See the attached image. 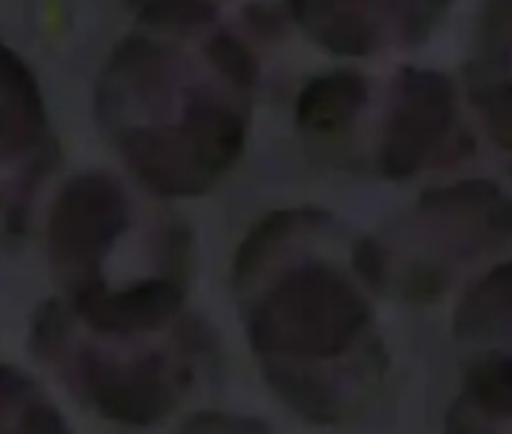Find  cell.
Wrapping results in <instances>:
<instances>
[{
  "label": "cell",
  "mask_w": 512,
  "mask_h": 434,
  "mask_svg": "<svg viewBox=\"0 0 512 434\" xmlns=\"http://www.w3.org/2000/svg\"><path fill=\"white\" fill-rule=\"evenodd\" d=\"M278 287L250 317L256 344L281 365V389L314 419L359 413L380 389L386 353L356 245L326 217L287 221Z\"/></svg>",
  "instance_id": "cell-1"
},
{
  "label": "cell",
  "mask_w": 512,
  "mask_h": 434,
  "mask_svg": "<svg viewBox=\"0 0 512 434\" xmlns=\"http://www.w3.org/2000/svg\"><path fill=\"white\" fill-rule=\"evenodd\" d=\"M512 248V199L494 181H455L419 202L380 236L356 245L368 287L407 302H440L497 266Z\"/></svg>",
  "instance_id": "cell-2"
},
{
  "label": "cell",
  "mask_w": 512,
  "mask_h": 434,
  "mask_svg": "<svg viewBox=\"0 0 512 434\" xmlns=\"http://www.w3.org/2000/svg\"><path fill=\"white\" fill-rule=\"evenodd\" d=\"M326 142L368 154L389 178L458 166L476 145L452 79L419 67H401L383 79L353 73Z\"/></svg>",
  "instance_id": "cell-3"
},
{
  "label": "cell",
  "mask_w": 512,
  "mask_h": 434,
  "mask_svg": "<svg viewBox=\"0 0 512 434\" xmlns=\"http://www.w3.org/2000/svg\"><path fill=\"white\" fill-rule=\"evenodd\" d=\"M452 0H299L317 43L347 58H395L431 40Z\"/></svg>",
  "instance_id": "cell-4"
},
{
  "label": "cell",
  "mask_w": 512,
  "mask_h": 434,
  "mask_svg": "<svg viewBox=\"0 0 512 434\" xmlns=\"http://www.w3.org/2000/svg\"><path fill=\"white\" fill-rule=\"evenodd\" d=\"M464 103L485 139L512 157V0H485L464 58Z\"/></svg>",
  "instance_id": "cell-5"
},
{
  "label": "cell",
  "mask_w": 512,
  "mask_h": 434,
  "mask_svg": "<svg viewBox=\"0 0 512 434\" xmlns=\"http://www.w3.org/2000/svg\"><path fill=\"white\" fill-rule=\"evenodd\" d=\"M443 434H512V356L479 353L473 359Z\"/></svg>",
  "instance_id": "cell-6"
},
{
  "label": "cell",
  "mask_w": 512,
  "mask_h": 434,
  "mask_svg": "<svg viewBox=\"0 0 512 434\" xmlns=\"http://www.w3.org/2000/svg\"><path fill=\"white\" fill-rule=\"evenodd\" d=\"M452 329L467 344H485V353L512 344V260L491 266L464 290Z\"/></svg>",
  "instance_id": "cell-7"
}]
</instances>
